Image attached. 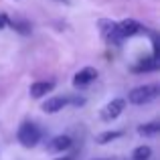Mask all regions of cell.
<instances>
[{"instance_id": "obj_1", "label": "cell", "mask_w": 160, "mask_h": 160, "mask_svg": "<svg viewBox=\"0 0 160 160\" xmlns=\"http://www.w3.org/2000/svg\"><path fill=\"white\" fill-rule=\"evenodd\" d=\"M158 95H160L158 83H146V85H138L134 89H130L126 102H130L132 106H146V103L158 99Z\"/></svg>"}, {"instance_id": "obj_2", "label": "cell", "mask_w": 160, "mask_h": 160, "mask_svg": "<svg viewBox=\"0 0 160 160\" xmlns=\"http://www.w3.org/2000/svg\"><path fill=\"white\" fill-rule=\"evenodd\" d=\"M16 140L22 148H35L43 140V130L35 122H22L16 130Z\"/></svg>"}, {"instance_id": "obj_3", "label": "cell", "mask_w": 160, "mask_h": 160, "mask_svg": "<svg viewBox=\"0 0 160 160\" xmlns=\"http://www.w3.org/2000/svg\"><path fill=\"white\" fill-rule=\"evenodd\" d=\"M98 31H99V37L106 41V45H109V47H122V43L126 41L120 32L118 22L112 18H99L98 20Z\"/></svg>"}, {"instance_id": "obj_4", "label": "cell", "mask_w": 160, "mask_h": 160, "mask_svg": "<svg viewBox=\"0 0 160 160\" xmlns=\"http://www.w3.org/2000/svg\"><path fill=\"white\" fill-rule=\"evenodd\" d=\"M126 98H113L112 102H108L106 106L102 108V112H99V116H102V120L103 122H113V120H118V118L124 113V109H126Z\"/></svg>"}, {"instance_id": "obj_5", "label": "cell", "mask_w": 160, "mask_h": 160, "mask_svg": "<svg viewBox=\"0 0 160 160\" xmlns=\"http://www.w3.org/2000/svg\"><path fill=\"white\" fill-rule=\"evenodd\" d=\"M118 27H120V32H122L124 39H132V37H140V35L148 32V28L142 22H138L136 18H124V20L118 22Z\"/></svg>"}, {"instance_id": "obj_6", "label": "cell", "mask_w": 160, "mask_h": 160, "mask_svg": "<svg viewBox=\"0 0 160 160\" xmlns=\"http://www.w3.org/2000/svg\"><path fill=\"white\" fill-rule=\"evenodd\" d=\"M98 69L95 67H83V69H79L77 73L73 75V79H71V83H73L75 89H83V87L91 85V83L98 79Z\"/></svg>"}, {"instance_id": "obj_7", "label": "cell", "mask_w": 160, "mask_h": 160, "mask_svg": "<svg viewBox=\"0 0 160 160\" xmlns=\"http://www.w3.org/2000/svg\"><path fill=\"white\" fill-rule=\"evenodd\" d=\"M65 108H69V95H51V98H47L43 102V112L49 113V116H53V113H59L63 112Z\"/></svg>"}, {"instance_id": "obj_8", "label": "cell", "mask_w": 160, "mask_h": 160, "mask_svg": "<svg viewBox=\"0 0 160 160\" xmlns=\"http://www.w3.org/2000/svg\"><path fill=\"white\" fill-rule=\"evenodd\" d=\"M53 89H55V81L53 79H43V81L31 83L28 93H31L32 99H43V98H47L49 93H53Z\"/></svg>"}, {"instance_id": "obj_9", "label": "cell", "mask_w": 160, "mask_h": 160, "mask_svg": "<svg viewBox=\"0 0 160 160\" xmlns=\"http://www.w3.org/2000/svg\"><path fill=\"white\" fill-rule=\"evenodd\" d=\"M73 146V140H71V136H67V134H59V136H55L49 140L47 144V150L51 154H63L67 152V150Z\"/></svg>"}, {"instance_id": "obj_10", "label": "cell", "mask_w": 160, "mask_h": 160, "mask_svg": "<svg viewBox=\"0 0 160 160\" xmlns=\"http://www.w3.org/2000/svg\"><path fill=\"white\" fill-rule=\"evenodd\" d=\"M8 27L14 32L22 35V37H28L32 32V24L28 22L27 18H18V16H16V18H10V16H8Z\"/></svg>"}, {"instance_id": "obj_11", "label": "cell", "mask_w": 160, "mask_h": 160, "mask_svg": "<svg viewBox=\"0 0 160 160\" xmlns=\"http://www.w3.org/2000/svg\"><path fill=\"white\" fill-rule=\"evenodd\" d=\"M158 67H160L158 57H154V55H152V57L140 59V61L132 67V71H134V73H148V71H156Z\"/></svg>"}, {"instance_id": "obj_12", "label": "cell", "mask_w": 160, "mask_h": 160, "mask_svg": "<svg viewBox=\"0 0 160 160\" xmlns=\"http://www.w3.org/2000/svg\"><path fill=\"white\" fill-rule=\"evenodd\" d=\"M122 136H124V132H122V130H106V132L98 134L95 142H98L99 146H106V144H109V142H116V140H120Z\"/></svg>"}, {"instance_id": "obj_13", "label": "cell", "mask_w": 160, "mask_h": 160, "mask_svg": "<svg viewBox=\"0 0 160 160\" xmlns=\"http://www.w3.org/2000/svg\"><path fill=\"white\" fill-rule=\"evenodd\" d=\"M136 132L144 138H152L160 132V122H146V124H140L136 128Z\"/></svg>"}, {"instance_id": "obj_14", "label": "cell", "mask_w": 160, "mask_h": 160, "mask_svg": "<svg viewBox=\"0 0 160 160\" xmlns=\"http://www.w3.org/2000/svg\"><path fill=\"white\" fill-rule=\"evenodd\" d=\"M152 158V148L148 144H140L132 150V160H150Z\"/></svg>"}, {"instance_id": "obj_15", "label": "cell", "mask_w": 160, "mask_h": 160, "mask_svg": "<svg viewBox=\"0 0 160 160\" xmlns=\"http://www.w3.org/2000/svg\"><path fill=\"white\" fill-rule=\"evenodd\" d=\"M6 27H8V14L6 12H0V31H4Z\"/></svg>"}, {"instance_id": "obj_16", "label": "cell", "mask_w": 160, "mask_h": 160, "mask_svg": "<svg viewBox=\"0 0 160 160\" xmlns=\"http://www.w3.org/2000/svg\"><path fill=\"white\" fill-rule=\"evenodd\" d=\"M75 156L73 154H65V156H61V158H55V160H73Z\"/></svg>"}, {"instance_id": "obj_17", "label": "cell", "mask_w": 160, "mask_h": 160, "mask_svg": "<svg viewBox=\"0 0 160 160\" xmlns=\"http://www.w3.org/2000/svg\"><path fill=\"white\" fill-rule=\"evenodd\" d=\"M55 2H61V4H69V0H55Z\"/></svg>"}, {"instance_id": "obj_18", "label": "cell", "mask_w": 160, "mask_h": 160, "mask_svg": "<svg viewBox=\"0 0 160 160\" xmlns=\"http://www.w3.org/2000/svg\"><path fill=\"white\" fill-rule=\"evenodd\" d=\"M93 160H112V158H93Z\"/></svg>"}]
</instances>
